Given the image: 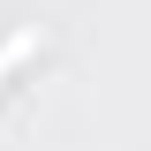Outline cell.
Listing matches in <instances>:
<instances>
[{
	"instance_id": "6da1fadb",
	"label": "cell",
	"mask_w": 151,
	"mask_h": 151,
	"mask_svg": "<svg viewBox=\"0 0 151 151\" xmlns=\"http://www.w3.org/2000/svg\"><path fill=\"white\" fill-rule=\"evenodd\" d=\"M38 45H45V30H38V23H23V30H8V38H0V76H8V68H23V60H30Z\"/></svg>"
}]
</instances>
